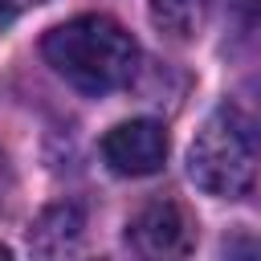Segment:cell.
Here are the masks:
<instances>
[{"label":"cell","mask_w":261,"mask_h":261,"mask_svg":"<svg viewBox=\"0 0 261 261\" xmlns=\"http://www.w3.org/2000/svg\"><path fill=\"white\" fill-rule=\"evenodd\" d=\"M188 175L200 192L220 196V200H237L249 192V184L257 175V151L237 114L216 110L196 130L192 151H188Z\"/></svg>","instance_id":"cell-2"},{"label":"cell","mask_w":261,"mask_h":261,"mask_svg":"<svg viewBox=\"0 0 261 261\" xmlns=\"http://www.w3.org/2000/svg\"><path fill=\"white\" fill-rule=\"evenodd\" d=\"M82 228H86V216H82L77 204H53V208H45L37 216V224L29 232V245L41 257H61V253L77 249Z\"/></svg>","instance_id":"cell-5"},{"label":"cell","mask_w":261,"mask_h":261,"mask_svg":"<svg viewBox=\"0 0 261 261\" xmlns=\"http://www.w3.org/2000/svg\"><path fill=\"white\" fill-rule=\"evenodd\" d=\"M126 245L139 257H188L196 245L192 220L184 216L179 204H147L130 224H126Z\"/></svg>","instance_id":"cell-4"},{"label":"cell","mask_w":261,"mask_h":261,"mask_svg":"<svg viewBox=\"0 0 261 261\" xmlns=\"http://www.w3.org/2000/svg\"><path fill=\"white\" fill-rule=\"evenodd\" d=\"M12 20V8H8V0H0V29Z\"/></svg>","instance_id":"cell-10"},{"label":"cell","mask_w":261,"mask_h":261,"mask_svg":"<svg viewBox=\"0 0 261 261\" xmlns=\"http://www.w3.org/2000/svg\"><path fill=\"white\" fill-rule=\"evenodd\" d=\"M45 61L82 94H110L126 86L139 69L135 37L110 16H73L45 33Z\"/></svg>","instance_id":"cell-1"},{"label":"cell","mask_w":261,"mask_h":261,"mask_svg":"<svg viewBox=\"0 0 261 261\" xmlns=\"http://www.w3.org/2000/svg\"><path fill=\"white\" fill-rule=\"evenodd\" d=\"M0 257H12V253H8V245H0Z\"/></svg>","instance_id":"cell-11"},{"label":"cell","mask_w":261,"mask_h":261,"mask_svg":"<svg viewBox=\"0 0 261 261\" xmlns=\"http://www.w3.org/2000/svg\"><path fill=\"white\" fill-rule=\"evenodd\" d=\"M102 159L114 175H155L167 159V130L155 118H130L106 130L102 139Z\"/></svg>","instance_id":"cell-3"},{"label":"cell","mask_w":261,"mask_h":261,"mask_svg":"<svg viewBox=\"0 0 261 261\" xmlns=\"http://www.w3.org/2000/svg\"><path fill=\"white\" fill-rule=\"evenodd\" d=\"M8 163H4V155H0V204H4V196H8Z\"/></svg>","instance_id":"cell-9"},{"label":"cell","mask_w":261,"mask_h":261,"mask_svg":"<svg viewBox=\"0 0 261 261\" xmlns=\"http://www.w3.org/2000/svg\"><path fill=\"white\" fill-rule=\"evenodd\" d=\"M208 0H151V24L175 41H192L204 29Z\"/></svg>","instance_id":"cell-6"},{"label":"cell","mask_w":261,"mask_h":261,"mask_svg":"<svg viewBox=\"0 0 261 261\" xmlns=\"http://www.w3.org/2000/svg\"><path fill=\"white\" fill-rule=\"evenodd\" d=\"M224 253H228V257H241V253H261V241H232V245H224Z\"/></svg>","instance_id":"cell-8"},{"label":"cell","mask_w":261,"mask_h":261,"mask_svg":"<svg viewBox=\"0 0 261 261\" xmlns=\"http://www.w3.org/2000/svg\"><path fill=\"white\" fill-rule=\"evenodd\" d=\"M224 8H228L232 20H241L245 29H261V0H224Z\"/></svg>","instance_id":"cell-7"}]
</instances>
